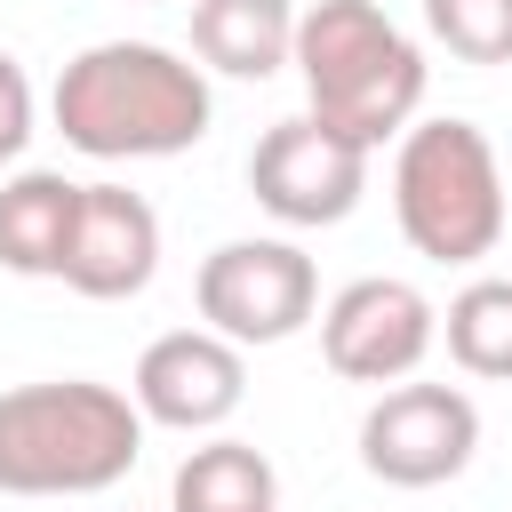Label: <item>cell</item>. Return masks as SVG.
Segmentation results:
<instances>
[{"mask_svg": "<svg viewBox=\"0 0 512 512\" xmlns=\"http://www.w3.org/2000/svg\"><path fill=\"white\" fill-rule=\"evenodd\" d=\"M48 120L88 160H176L208 136L216 96L200 56H176L160 40H96L56 72Z\"/></svg>", "mask_w": 512, "mask_h": 512, "instance_id": "1", "label": "cell"}, {"mask_svg": "<svg viewBox=\"0 0 512 512\" xmlns=\"http://www.w3.org/2000/svg\"><path fill=\"white\" fill-rule=\"evenodd\" d=\"M144 456V408L96 376L0 392V496H104Z\"/></svg>", "mask_w": 512, "mask_h": 512, "instance_id": "2", "label": "cell"}, {"mask_svg": "<svg viewBox=\"0 0 512 512\" xmlns=\"http://www.w3.org/2000/svg\"><path fill=\"white\" fill-rule=\"evenodd\" d=\"M296 80L304 112L352 144H400V128L424 112V48L376 8V0H312L296 24Z\"/></svg>", "mask_w": 512, "mask_h": 512, "instance_id": "3", "label": "cell"}, {"mask_svg": "<svg viewBox=\"0 0 512 512\" xmlns=\"http://www.w3.org/2000/svg\"><path fill=\"white\" fill-rule=\"evenodd\" d=\"M392 216H400V240L424 264H480V256H496V240L512 224L496 144L472 120H456V112L408 120L400 144H392Z\"/></svg>", "mask_w": 512, "mask_h": 512, "instance_id": "4", "label": "cell"}, {"mask_svg": "<svg viewBox=\"0 0 512 512\" xmlns=\"http://www.w3.org/2000/svg\"><path fill=\"white\" fill-rule=\"evenodd\" d=\"M192 304L216 336H232L240 352L256 344H288L296 328H312L320 312V272L296 240L280 232H256V240H224L200 256L192 272Z\"/></svg>", "mask_w": 512, "mask_h": 512, "instance_id": "5", "label": "cell"}, {"mask_svg": "<svg viewBox=\"0 0 512 512\" xmlns=\"http://www.w3.org/2000/svg\"><path fill=\"white\" fill-rule=\"evenodd\" d=\"M480 456V408L464 384H424L400 376L368 400L360 416V464L384 488H440Z\"/></svg>", "mask_w": 512, "mask_h": 512, "instance_id": "6", "label": "cell"}, {"mask_svg": "<svg viewBox=\"0 0 512 512\" xmlns=\"http://www.w3.org/2000/svg\"><path fill=\"white\" fill-rule=\"evenodd\" d=\"M440 344V304L416 288V280H392V272H368V280H344L328 304H320V360L344 376V384H400L432 360Z\"/></svg>", "mask_w": 512, "mask_h": 512, "instance_id": "7", "label": "cell"}, {"mask_svg": "<svg viewBox=\"0 0 512 512\" xmlns=\"http://www.w3.org/2000/svg\"><path fill=\"white\" fill-rule=\"evenodd\" d=\"M248 192L272 224L288 232H320V224H344L368 192V144L320 128L312 112L296 120H272L248 152Z\"/></svg>", "mask_w": 512, "mask_h": 512, "instance_id": "8", "label": "cell"}, {"mask_svg": "<svg viewBox=\"0 0 512 512\" xmlns=\"http://www.w3.org/2000/svg\"><path fill=\"white\" fill-rule=\"evenodd\" d=\"M128 400L144 408V424H168V432H224L248 400V352L232 336H216L208 320L200 328H168L144 344L136 376H128Z\"/></svg>", "mask_w": 512, "mask_h": 512, "instance_id": "9", "label": "cell"}, {"mask_svg": "<svg viewBox=\"0 0 512 512\" xmlns=\"http://www.w3.org/2000/svg\"><path fill=\"white\" fill-rule=\"evenodd\" d=\"M160 272V216L128 184H80V224L64 256V288L88 304H128Z\"/></svg>", "mask_w": 512, "mask_h": 512, "instance_id": "10", "label": "cell"}, {"mask_svg": "<svg viewBox=\"0 0 512 512\" xmlns=\"http://www.w3.org/2000/svg\"><path fill=\"white\" fill-rule=\"evenodd\" d=\"M80 224V184L64 168H16L0 184V272L16 280H64Z\"/></svg>", "mask_w": 512, "mask_h": 512, "instance_id": "11", "label": "cell"}, {"mask_svg": "<svg viewBox=\"0 0 512 512\" xmlns=\"http://www.w3.org/2000/svg\"><path fill=\"white\" fill-rule=\"evenodd\" d=\"M296 0H192V56L224 80H272L296 64Z\"/></svg>", "mask_w": 512, "mask_h": 512, "instance_id": "12", "label": "cell"}, {"mask_svg": "<svg viewBox=\"0 0 512 512\" xmlns=\"http://www.w3.org/2000/svg\"><path fill=\"white\" fill-rule=\"evenodd\" d=\"M168 512H280V472L264 448L232 440V432H208L176 480H168Z\"/></svg>", "mask_w": 512, "mask_h": 512, "instance_id": "13", "label": "cell"}, {"mask_svg": "<svg viewBox=\"0 0 512 512\" xmlns=\"http://www.w3.org/2000/svg\"><path fill=\"white\" fill-rule=\"evenodd\" d=\"M440 344L464 376L480 384H512V280H464L440 312Z\"/></svg>", "mask_w": 512, "mask_h": 512, "instance_id": "14", "label": "cell"}, {"mask_svg": "<svg viewBox=\"0 0 512 512\" xmlns=\"http://www.w3.org/2000/svg\"><path fill=\"white\" fill-rule=\"evenodd\" d=\"M424 32L456 64H512V0H424Z\"/></svg>", "mask_w": 512, "mask_h": 512, "instance_id": "15", "label": "cell"}, {"mask_svg": "<svg viewBox=\"0 0 512 512\" xmlns=\"http://www.w3.org/2000/svg\"><path fill=\"white\" fill-rule=\"evenodd\" d=\"M32 128H40V96H32L24 64H16V56H0V168L32 144Z\"/></svg>", "mask_w": 512, "mask_h": 512, "instance_id": "16", "label": "cell"}]
</instances>
